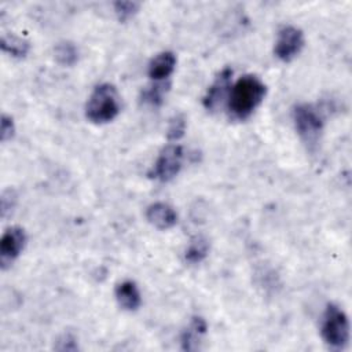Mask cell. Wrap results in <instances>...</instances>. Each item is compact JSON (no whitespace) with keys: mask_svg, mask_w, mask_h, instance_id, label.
<instances>
[{"mask_svg":"<svg viewBox=\"0 0 352 352\" xmlns=\"http://www.w3.org/2000/svg\"><path fill=\"white\" fill-rule=\"evenodd\" d=\"M267 94L265 84L254 74L239 77L228 94V111L232 118L243 121L261 104Z\"/></svg>","mask_w":352,"mask_h":352,"instance_id":"1","label":"cell"},{"mask_svg":"<svg viewBox=\"0 0 352 352\" xmlns=\"http://www.w3.org/2000/svg\"><path fill=\"white\" fill-rule=\"evenodd\" d=\"M120 110L121 100L116 87L103 82L91 92L85 104V117L92 124H107L118 116Z\"/></svg>","mask_w":352,"mask_h":352,"instance_id":"2","label":"cell"},{"mask_svg":"<svg viewBox=\"0 0 352 352\" xmlns=\"http://www.w3.org/2000/svg\"><path fill=\"white\" fill-rule=\"evenodd\" d=\"M320 334L324 342L334 348L341 349L349 341V320L346 314L336 304H329L322 316Z\"/></svg>","mask_w":352,"mask_h":352,"instance_id":"3","label":"cell"},{"mask_svg":"<svg viewBox=\"0 0 352 352\" xmlns=\"http://www.w3.org/2000/svg\"><path fill=\"white\" fill-rule=\"evenodd\" d=\"M293 122L304 143L312 146L318 142L323 129V117L319 110L309 103H300L293 107Z\"/></svg>","mask_w":352,"mask_h":352,"instance_id":"4","label":"cell"},{"mask_svg":"<svg viewBox=\"0 0 352 352\" xmlns=\"http://www.w3.org/2000/svg\"><path fill=\"white\" fill-rule=\"evenodd\" d=\"M183 147L180 144L172 143L166 144L158 154L148 176L158 182L172 180L182 169L183 165Z\"/></svg>","mask_w":352,"mask_h":352,"instance_id":"5","label":"cell"},{"mask_svg":"<svg viewBox=\"0 0 352 352\" xmlns=\"http://www.w3.org/2000/svg\"><path fill=\"white\" fill-rule=\"evenodd\" d=\"M304 44L305 38L302 30L293 25H286L278 32L274 54L279 60L290 62L301 52Z\"/></svg>","mask_w":352,"mask_h":352,"instance_id":"6","label":"cell"},{"mask_svg":"<svg viewBox=\"0 0 352 352\" xmlns=\"http://www.w3.org/2000/svg\"><path fill=\"white\" fill-rule=\"evenodd\" d=\"M26 232L22 227L12 226L7 228L0 239V264L6 270L22 253L26 245Z\"/></svg>","mask_w":352,"mask_h":352,"instance_id":"7","label":"cell"},{"mask_svg":"<svg viewBox=\"0 0 352 352\" xmlns=\"http://www.w3.org/2000/svg\"><path fill=\"white\" fill-rule=\"evenodd\" d=\"M231 77H232V69L224 67L219 72L213 82L209 85L202 99L204 107L208 111H214L221 104L224 98L228 96L231 89Z\"/></svg>","mask_w":352,"mask_h":352,"instance_id":"8","label":"cell"},{"mask_svg":"<svg viewBox=\"0 0 352 352\" xmlns=\"http://www.w3.org/2000/svg\"><path fill=\"white\" fill-rule=\"evenodd\" d=\"M176 67V55L172 51H162L157 54L148 63L147 74L154 82H165Z\"/></svg>","mask_w":352,"mask_h":352,"instance_id":"9","label":"cell"},{"mask_svg":"<svg viewBox=\"0 0 352 352\" xmlns=\"http://www.w3.org/2000/svg\"><path fill=\"white\" fill-rule=\"evenodd\" d=\"M147 221L158 230H169L177 223V213L165 202H154L146 209Z\"/></svg>","mask_w":352,"mask_h":352,"instance_id":"10","label":"cell"},{"mask_svg":"<svg viewBox=\"0 0 352 352\" xmlns=\"http://www.w3.org/2000/svg\"><path fill=\"white\" fill-rule=\"evenodd\" d=\"M208 326L202 316H192L188 326L182 333V349L184 351H197L202 342L204 336L206 334Z\"/></svg>","mask_w":352,"mask_h":352,"instance_id":"11","label":"cell"},{"mask_svg":"<svg viewBox=\"0 0 352 352\" xmlns=\"http://www.w3.org/2000/svg\"><path fill=\"white\" fill-rule=\"evenodd\" d=\"M118 305L125 311H136L142 304V296L133 280H122L114 290Z\"/></svg>","mask_w":352,"mask_h":352,"instance_id":"12","label":"cell"},{"mask_svg":"<svg viewBox=\"0 0 352 352\" xmlns=\"http://www.w3.org/2000/svg\"><path fill=\"white\" fill-rule=\"evenodd\" d=\"M209 253V242L205 236H194L184 250V260L188 264H199Z\"/></svg>","mask_w":352,"mask_h":352,"instance_id":"13","label":"cell"},{"mask_svg":"<svg viewBox=\"0 0 352 352\" xmlns=\"http://www.w3.org/2000/svg\"><path fill=\"white\" fill-rule=\"evenodd\" d=\"M0 47L4 52L15 58H23L29 52V43L14 34H3L0 38Z\"/></svg>","mask_w":352,"mask_h":352,"instance_id":"14","label":"cell"},{"mask_svg":"<svg viewBox=\"0 0 352 352\" xmlns=\"http://www.w3.org/2000/svg\"><path fill=\"white\" fill-rule=\"evenodd\" d=\"M55 59L62 66H73L78 59L77 47L70 41L58 43L54 48Z\"/></svg>","mask_w":352,"mask_h":352,"instance_id":"15","label":"cell"},{"mask_svg":"<svg viewBox=\"0 0 352 352\" xmlns=\"http://www.w3.org/2000/svg\"><path fill=\"white\" fill-rule=\"evenodd\" d=\"M169 87V82H154L142 92V102L151 106H160L164 102V96Z\"/></svg>","mask_w":352,"mask_h":352,"instance_id":"16","label":"cell"},{"mask_svg":"<svg viewBox=\"0 0 352 352\" xmlns=\"http://www.w3.org/2000/svg\"><path fill=\"white\" fill-rule=\"evenodd\" d=\"M114 7V12L118 18V21L125 22L128 19H131L140 8V4L138 1H116L113 4Z\"/></svg>","mask_w":352,"mask_h":352,"instance_id":"17","label":"cell"},{"mask_svg":"<svg viewBox=\"0 0 352 352\" xmlns=\"http://www.w3.org/2000/svg\"><path fill=\"white\" fill-rule=\"evenodd\" d=\"M184 132H186V118L183 114H176L169 121L166 138L169 140H179L180 138H183Z\"/></svg>","mask_w":352,"mask_h":352,"instance_id":"18","label":"cell"},{"mask_svg":"<svg viewBox=\"0 0 352 352\" xmlns=\"http://www.w3.org/2000/svg\"><path fill=\"white\" fill-rule=\"evenodd\" d=\"M16 205V192L12 188H7L1 192L0 198V209H1V217L6 219L8 214L12 213L14 208Z\"/></svg>","mask_w":352,"mask_h":352,"instance_id":"19","label":"cell"},{"mask_svg":"<svg viewBox=\"0 0 352 352\" xmlns=\"http://www.w3.org/2000/svg\"><path fill=\"white\" fill-rule=\"evenodd\" d=\"M14 133H15V124H14L12 117H10L7 114H3L1 121H0V139H1V142L6 143V142L11 140Z\"/></svg>","mask_w":352,"mask_h":352,"instance_id":"20","label":"cell"},{"mask_svg":"<svg viewBox=\"0 0 352 352\" xmlns=\"http://www.w3.org/2000/svg\"><path fill=\"white\" fill-rule=\"evenodd\" d=\"M60 344H63V345H60V346H56L58 349H60V351H74V349H77V342H76V338L74 337H72L70 334H65L63 336V338H62V341H59Z\"/></svg>","mask_w":352,"mask_h":352,"instance_id":"21","label":"cell"}]
</instances>
